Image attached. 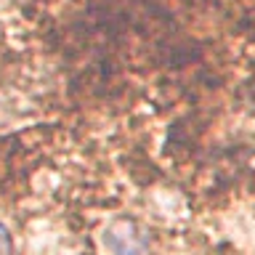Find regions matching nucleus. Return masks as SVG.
Returning a JSON list of instances; mask_svg holds the SVG:
<instances>
[{
    "mask_svg": "<svg viewBox=\"0 0 255 255\" xmlns=\"http://www.w3.org/2000/svg\"><path fill=\"white\" fill-rule=\"evenodd\" d=\"M0 255H13V239L3 223H0Z\"/></svg>",
    "mask_w": 255,
    "mask_h": 255,
    "instance_id": "2",
    "label": "nucleus"
},
{
    "mask_svg": "<svg viewBox=\"0 0 255 255\" xmlns=\"http://www.w3.org/2000/svg\"><path fill=\"white\" fill-rule=\"evenodd\" d=\"M101 242L112 255H141L149 247V234L133 218H115L104 229Z\"/></svg>",
    "mask_w": 255,
    "mask_h": 255,
    "instance_id": "1",
    "label": "nucleus"
}]
</instances>
